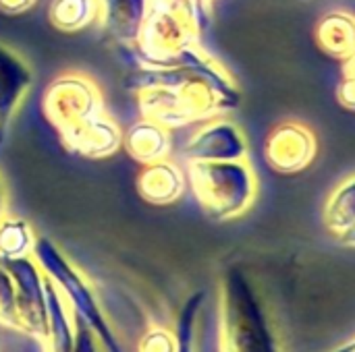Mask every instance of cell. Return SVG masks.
<instances>
[{"instance_id": "1", "label": "cell", "mask_w": 355, "mask_h": 352, "mask_svg": "<svg viewBox=\"0 0 355 352\" xmlns=\"http://www.w3.org/2000/svg\"><path fill=\"white\" fill-rule=\"evenodd\" d=\"M218 352H283L262 299L239 270H229L220 282Z\"/></svg>"}, {"instance_id": "2", "label": "cell", "mask_w": 355, "mask_h": 352, "mask_svg": "<svg viewBox=\"0 0 355 352\" xmlns=\"http://www.w3.org/2000/svg\"><path fill=\"white\" fill-rule=\"evenodd\" d=\"M187 187L212 220H235L258 197V176L250 160L187 162Z\"/></svg>"}, {"instance_id": "3", "label": "cell", "mask_w": 355, "mask_h": 352, "mask_svg": "<svg viewBox=\"0 0 355 352\" xmlns=\"http://www.w3.org/2000/svg\"><path fill=\"white\" fill-rule=\"evenodd\" d=\"M31 257L40 266L44 276H48L54 282V286L60 290L69 307L96 332V336L102 342V349L106 352H123V346L114 336L104 315V309L96 297V290L92 288L89 280L79 272V268L73 261H69L67 255L46 237L35 239Z\"/></svg>"}, {"instance_id": "4", "label": "cell", "mask_w": 355, "mask_h": 352, "mask_svg": "<svg viewBox=\"0 0 355 352\" xmlns=\"http://www.w3.org/2000/svg\"><path fill=\"white\" fill-rule=\"evenodd\" d=\"M202 27L183 10L154 0V6L131 46L141 68H166L191 44H200Z\"/></svg>"}, {"instance_id": "5", "label": "cell", "mask_w": 355, "mask_h": 352, "mask_svg": "<svg viewBox=\"0 0 355 352\" xmlns=\"http://www.w3.org/2000/svg\"><path fill=\"white\" fill-rule=\"evenodd\" d=\"M44 112L62 135L104 114L106 110L96 81L83 73H62L50 83L44 95Z\"/></svg>"}, {"instance_id": "6", "label": "cell", "mask_w": 355, "mask_h": 352, "mask_svg": "<svg viewBox=\"0 0 355 352\" xmlns=\"http://www.w3.org/2000/svg\"><path fill=\"white\" fill-rule=\"evenodd\" d=\"M12 276L15 282V297H17V317H19V332L44 342L46 326H48V311H46V290H44V272L35 263V259L21 257L2 261Z\"/></svg>"}, {"instance_id": "7", "label": "cell", "mask_w": 355, "mask_h": 352, "mask_svg": "<svg viewBox=\"0 0 355 352\" xmlns=\"http://www.w3.org/2000/svg\"><path fill=\"white\" fill-rule=\"evenodd\" d=\"M316 135L300 120H285L277 124L264 143L266 162L281 174H297L306 170L316 160Z\"/></svg>"}, {"instance_id": "8", "label": "cell", "mask_w": 355, "mask_h": 352, "mask_svg": "<svg viewBox=\"0 0 355 352\" xmlns=\"http://www.w3.org/2000/svg\"><path fill=\"white\" fill-rule=\"evenodd\" d=\"M187 162H223L245 160L248 139L237 122L227 116L202 120L200 129L185 143Z\"/></svg>"}, {"instance_id": "9", "label": "cell", "mask_w": 355, "mask_h": 352, "mask_svg": "<svg viewBox=\"0 0 355 352\" xmlns=\"http://www.w3.org/2000/svg\"><path fill=\"white\" fill-rule=\"evenodd\" d=\"M71 151L87 158H108L123 145V131L106 112L60 135Z\"/></svg>"}, {"instance_id": "10", "label": "cell", "mask_w": 355, "mask_h": 352, "mask_svg": "<svg viewBox=\"0 0 355 352\" xmlns=\"http://www.w3.org/2000/svg\"><path fill=\"white\" fill-rule=\"evenodd\" d=\"M31 68L25 58L0 41V131L12 120L21 108L29 87H31Z\"/></svg>"}, {"instance_id": "11", "label": "cell", "mask_w": 355, "mask_h": 352, "mask_svg": "<svg viewBox=\"0 0 355 352\" xmlns=\"http://www.w3.org/2000/svg\"><path fill=\"white\" fill-rule=\"evenodd\" d=\"M137 191L148 203L168 205L179 201L187 191V174L168 158L158 160L141 168L137 176Z\"/></svg>"}, {"instance_id": "12", "label": "cell", "mask_w": 355, "mask_h": 352, "mask_svg": "<svg viewBox=\"0 0 355 352\" xmlns=\"http://www.w3.org/2000/svg\"><path fill=\"white\" fill-rule=\"evenodd\" d=\"M123 147L141 166L158 160H166L173 147L171 129L152 118L141 116L123 133Z\"/></svg>"}, {"instance_id": "13", "label": "cell", "mask_w": 355, "mask_h": 352, "mask_svg": "<svg viewBox=\"0 0 355 352\" xmlns=\"http://www.w3.org/2000/svg\"><path fill=\"white\" fill-rule=\"evenodd\" d=\"M154 6V0H102L104 29L123 46H133Z\"/></svg>"}, {"instance_id": "14", "label": "cell", "mask_w": 355, "mask_h": 352, "mask_svg": "<svg viewBox=\"0 0 355 352\" xmlns=\"http://www.w3.org/2000/svg\"><path fill=\"white\" fill-rule=\"evenodd\" d=\"M44 290H46L48 326H46V338L42 344H44L46 352H73L71 307L48 276H44Z\"/></svg>"}, {"instance_id": "15", "label": "cell", "mask_w": 355, "mask_h": 352, "mask_svg": "<svg viewBox=\"0 0 355 352\" xmlns=\"http://www.w3.org/2000/svg\"><path fill=\"white\" fill-rule=\"evenodd\" d=\"M314 39L322 52L333 58H345L355 50V15L349 10H331L314 27Z\"/></svg>"}, {"instance_id": "16", "label": "cell", "mask_w": 355, "mask_h": 352, "mask_svg": "<svg viewBox=\"0 0 355 352\" xmlns=\"http://www.w3.org/2000/svg\"><path fill=\"white\" fill-rule=\"evenodd\" d=\"M324 226L337 239L355 224V172L343 178L327 197L324 203Z\"/></svg>"}, {"instance_id": "17", "label": "cell", "mask_w": 355, "mask_h": 352, "mask_svg": "<svg viewBox=\"0 0 355 352\" xmlns=\"http://www.w3.org/2000/svg\"><path fill=\"white\" fill-rule=\"evenodd\" d=\"M102 0H52L50 21L60 31H81L100 23Z\"/></svg>"}, {"instance_id": "18", "label": "cell", "mask_w": 355, "mask_h": 352, "mask_svg": "<svg viewBox=\"0 0 355 352\" xmlns=\"http://www.w3.org/2000/svg\"><path fill=\"white\" fill-rule=\"evenodd\" d=\"M35 239L37 234L25 218L6 212L0 218V261L29 257L33 253Z\"/></svg>"}, {"instance_id": "19", "label": "cell", "mask_w": 355, "mask_h": 352, "mask_svg": "<svg viewBox=\"0 0 355 352\" xmlns=\"http://www.w3.org/2000/svg\"><path fill=\"white\" fill-rule=\"evenodd\" d=\"M204 301H206L204 293H196L185 301L177 319V330H175L177 352H196V322H198V313Z\"/></svg>"}, {"instance_id": "20", "label": "cell", "mask_w": 355, "mask_h": 352, "mask_svg": "<svg viewBox=\"0 0 355 352\" xmlns=\"http://www.w3.org/2000/svg\"><path fill=\"white\" fill-rule=\"evenodd\" d=\"M0 326L19 332L15 282H12V276L2 261H0Z\"/></svg>"}, {"instance_id": "21", "label": "cell", "mask_w": 355, "mask_h": 352, "mask_svg": "<svg viewBox=\"0 0 355 352\" xmlns=\"http://www.w3.org/2000/svg\"><path fill=\"white\" fill-rule=\"evenodd\" d=\"M137 352H177V338L175 332L162 328V326H154L150 328L141 340Z\"/></svg>"}, {"instance_id": "22", "label": "cell", "mask_w": 355, "mask_h": 352, "mask_svg": "<svg viewBox=\"0 0 355 352\" xmlns=\"http://www.w3.org/2000/svg\"><path fill=\"white\" fill-rule=\"evenodd\" d=\"M73 313V352H102V342L96 332L71 309Z\"/></svg>"}, {"instance_id": "23", "label": "cell", "mask_w": 355, "mask_h": 352, "mask_svg": "<svg viewBox=\"0 0 355 352\" xmlns=\"http://www.w3.org/2000/svg\"><path fill=\"white\" fill-rule=\"evenodd\" d=\"M337 98H339V104L347 110H354L355 112V81L349 79H341L339 87H337Z\"/></svg>"}, {"instance_id": "24", "label": "cell", "mask_w": 355, "mask_h": 352, "mask_svg": "<svg viewBox=\"0 0 355 352\" xmlns=\"http://www.w3.org/2000/svg\"><path fill=\"white\" fill-rule=\"evenodd\" d=\"M35 4V0H0V10L6 15H19L25 12L27 8H31Z\"/></svg>"}, {"instance_id": "25", "label": "cell", "mask_w": 355, "mask_h": 352, "mask_svg": "<svg viewBox=\"0 0 355 352\" xmlns=\"http://www.w3.org/2000/svg\"><path fill=\"white\" fill-rule=\"evenodd\" d=\"M341 79L355 81V50H352L345 58H341Z\"/></svg>"}, {"instance_id": "26", "label": "cell", "mask_w": 355, "mask_h": 352, "mask_svg": "<svg viewBox=\"0 0 355 352\" xmlns=\"http://www.w3.org/2000/svg\"><path fill=\"white\" fill-rule=\"evenodd\" d=\"M337 241H339L341 245H345V247H352V249H355V224L354 226H349L341 237H337Z\"/></svg>"}, {"instance_id": "27", "label": "cell", "mask_w": 355, "mask_h": 352, "mask_svg": "<svg viewBox=\"0 0 355 352\" xmlns=\"http://www.w3.org/2000/svg\"><path fill=\"white\" fill-rule=\"evenodd\" d=\"M6 205H8V201H6V185H4V178L0 174V218L6 214Z\"/></svg>"}, {"instance_id": "28", "label": "cell", "mask_w": 355, "mask_h": 352, "mask_svg": "<svg viewBox=\"0 0 355 352\" xmlns=\"http://www.w3.org/2000/svg\"><path fill=\"white\" fill-rule=\"evenodd\" d=\"M329 352H355V338L347 340V342H343V344H339L337 349H333V351H329Z\"/></svg>"}, {"instance_id": "29", "label": "cell", "mask_w": 355, "mask_h": 352, "mask_svg": "<svg viewBox=\"0 0 355 352\" xmlns=\"http://www.w3.org/2000/svg\"><path fill=\"white\" fill-rule=\"evenodd\" d=\"M206 2H210V4H212V2H216V0H206Z\"/></svg>"}]
</instances>
